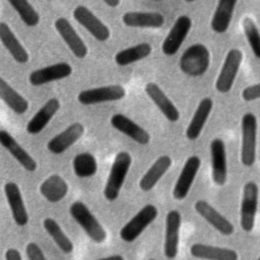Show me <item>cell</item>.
<instances>
[{"label":"cell","instance_id":"6da1fadb","mask_svg":"<svg viewBox=\"0 0 260 260\" xmlns=\"http://www.w3.org/2000/svg\"><path fill=\"white\" fill-rule=\"evenodd\" d=\"M131 165L132 156L128 151H119L116 154L104 188V196L108 201L118 199Z\"/></svg>","mask_w":260,"mask_h":260},{"label":"cell","instance_id":"7a4b0ae2","mask_svg":"<svg viewBox=\"0 0 260 260\" xmlns=\"http://www.w3.org/2000/svg\"><path fill=\"white\" fill-rule=\"evenodd\" d=\"M210 63V53L207 47L203 44H193L188 47L182 54L179 66L181 71L192 77L203 75Z\"/></svg>","mask_w":260,"mask_h":260},{"label":"cell","instance_id":"3957f363","mask_svg":"<svg viewBox=\"0 0 260 260\" xmlns=\"http://www.w3.org/2000/svg\"><path fill=\"white\" fill-rule=\"evenodd\" d=\"M69 212L92 242L101 244L107 239L106 230L82 201H74L69 207Z\"/></svg>","mask_w":260,"mask_h":260},{"label":"cell","instance_id":"277c9868","mask_svg":"<svg viewBox=\"0 0 260 260\" xmlns=\"http://www.w3.org/2000/svg\"><path fill=\"white\" fill-rule=\"evenodd\" d=\"M242 145H241V162L244 167L250 168L256 161L257 149V131L258 122L253 113H246L241 121Z\"/></svg>","mask_w":260,"mask_h":260},{"label":"cell","instance_id":"5b68a950","mask_svg":"<svg viewBox=\"0 0 260 260\" xmlns=\"http://www.w3.org/2000/svg\"><path fill=\"white\" fill-rule=\"evenodd\" d=\"M158 215V210L153 204L144 205L134 216L131 217L120 230L119 236L125 243H132L152 223Z\"/></svg>","mask_w":260,"mask_h":260},{"label":"cell","instance_id":"8992f818","mask_svg":"<svg viewBox=\"0 0 260 260\" xmlns=\"http://www.w3.org/2000/svg\"><path fill=\"white\" fill-rule=\"evenodd\" d=\"M259 187L254 181L247 182L243 187V196L240 207V224L244 232L253 231L258 209Z\"/></svg>","mask_w":260,"mask_h":260},{"label":"cell","instance_id":"52a82bcc","mask_svg":"<svg viewBox=\"0 0 260 260\" xmlns=\"http://www.w3.org/2000/svg\"><path fill=\"white\" fill-rule=\"evenodd\" d=\"M243 60V53L239 49H231L223 61L220 72L215 81V88L220 93L229 92L235 82Z\"/></svg>","mask_w":260,"mask_h":260},{"label":"cell","instance_id":"ba28073f","mask_svg":"<svg viewBox=\"0 0 260 260\" xmlns=\"http://www.w3.org/2000/svg\"><path fill=\"white\" fill-rule=\"evenodd\" d=\"M126 95L125 88L120 84H111L100 87L88 88L80 91L77 101L84 106L96 105L108 102H116L124 99Z\"/></svg>","mask_w":260,"mask_h":260},{"label":"cell","instance_id":"9c48e42d","mask_svg":"<svg viewBox=\"0 0 260 260\" xmlns=\"http://www.w3.org/2000/svg\"><path fill=\"white\" fill-rule=\"evenodd\" d=\"M201 159L198 155H191L186 160L173 188V197L176 200L185 199L199 172Z\"/></svg>","mask_w":260,"mask_h":260},{"label":"cell","instance_id":"30bf717a","mask_svg":"<svg viewBox=\"0 0 260 260\" xmlns=\"http://www.w3.org/2000/svg\"><path fill=\"white\" fill-rule=\"evenodd\" d=\"M73 17L99 42H106L110 39L111 31L109 27L86 6H76L73 10Z\"/></svg>","mask_w":260,"mask_h":260},{"label":"cell","instance_id":"8fae6325","mask_svg":"<svg viewBox=\"0 0 260 260\" xmlns=\"http://www.w3.org/2000/svg\"><path fill=\"white\" fill-rule=\"evenodd\" d=\"M192 26V20L187 15L179 16L161 44V51L166 56L175 55L181 48Z\"/></svg>","mask_w":260,"mask_h":260},{"label":"cell","instance_id":"7c38bea8","mask_svg":"<svg viewBox=\"0 0 260 260\" xmlns=\"http://www.w3.org/2000/svg\"><path fill=\"white\" fill-rule=\"evenodd\" d=\"M181 224L182 215L180 211L170 210L166 216L164 240V254L168 259H174L178 254Z\"/></svg>","mask_w":260,"mask_h":260},{"label":"cell","instance_id":"4fadbf2b","mask_svg":"<svg viewBox=\"0 0 260 260\" xmlns=\"http://www.w3.org/2000/svg\"><path fill=\"white\" fill-rule=\"evenodd\" d=\"M195 211L213 229L223 236H231L235 232L234 224L206 200L199 199L194 203Z\"/></svg>","mask_w":260,"mask_h":260},{"label":"cell","instance_id":"5bb4252c","mask_svg":"<svg viewBox=\"0 0 260 260\" xmlns=\"http://www.w3.org/2000/svg\"><path fill=\"white\" fill-rule=\"evenodd\" d=\"M211 177L217 186H223L228 181V160L225 144L222 139L214 138L210 142Z\"/></svg>","mask_w":260,"mask_h":260},{"label":"cell","instance_id":"9a60e30c","mask_svg":"<svg viewBox=\"0 0 260 260\" xmlns=\"http://www.w3.org/2000/svg\"><path fill=\"white\" fill-rule=\"evenodd\" d=\"M55 28L63 41L66 43L73 55L78 59H83L88 54V49L70 21L65 17H59L54 22Z\"/></svg>","mask_w":260,"mask_h":260},{"label":"cell","instance_id":"2e32d148","mask_svg":"<svg viewBox=\"0 0 260 260\" xmlns=\"http://www.w3.org/2000/svg\"><path fill=\"white\" fill-rule=\"evenodd\" d=\"M110 122L116 130L123 133L138 144L146 145L151 139L148 131L123 114L113 115Z\"/></svg>","mask_w":260,"mask_h":260},{"label":"cell","instance_id":"e0dca14e","mask_svg":"<svg viewBox=\"0 0 260 260\" xmlns=\"http://www.w3.org/2000/svg\"><path fill=\"white\" fill-rule=\"evenodd\" d=\"M72 74V67L65 62H59L32 71L28 81L34 86H41L49 82L64 79Z\"/></svg>","mask_w":260,"mask_h":260},{"label":"cell","instance_id":"ac0fdd59","mask_svg":"<svg viewBox=\"0 0 260 260\" xmlns=\"http://www.w3.org/2000/svg\"><path fill=\"white\" fill-rule=\"evenodd\" d=\"M83 125L81 123L75 122L51 138L47 143V148L54 154H61L69 147H71L77 140H79L83 135Z\"/></svg>","mask_w":260,"mask_h":260},{"label":"cell","instance_id":"d6986e66","mask_svg":"<svg viewBox=\"0 0 260 260\" xmlns=\"http://www.w3.org/2000/svg\"><path fill=\"white\" fill-rule=\"evenodd\" d=\"M144 90L168 121L177 122L180 119V112L178 108L155 82H147Z\"/></svg>","mask_w":260,"mask_h":260},{"label":"cell","instance_id":"ffe728a7","mask_svg":"<svg viewBox=\"0 0 260 260\" xmlns=\"http://www.w3.org/2000/svg\"><path fill=\"white\" fill-rule=\"evenodd\" d=\"M4 194L10 207L14 222L19 226L27 224L28 213L26 211L18 185L14 182H7L4 185Z\"/></svg>","mask_w":260,"mask_h":260},{"label":"cell","instance_id":"44dd1931","mask_svg":"<svg viewBox=\"0 0 260 260\" xmlns=\"http://www.w3.org/2000/svg\"><path fill=\"white\" fill-rule=\"evenodd\" d=\"M0 144L19 162L24 170L27 172H35L37 170V161L8 131L0 130Z\"/></svg>","mask_w":260,"mask_h":260},{"label":"cell","instance_id":"7402d4cb","mask_svg":"<svg viewBox=\"0 0 260 260\" xmlns=\"http://www.w3.org/2000/svg\"><path fill=\"white\" fill-rule=\"evenodd\" d=\"M212 108L213 101L208 96L202 99L199 102L185 132L186 137L190 141H195L196 139H198L212 111Z\"/></svg>","mask_w":260,"mask_h":260},{"label":"cell","instance_id":"603a6c76","mask_svg":"<svg viewBox=\"0 0 260 260\" xmlns=\"http://www.w3.org/2000/svg\"><path fill=\"white\" fill-rule=\"evenodd\" d=\"M190 254L202 260H239V254L234 249L202 243L192 244Z\"/></svg>","mask_w":260,"mask_h":260},{"label":"cell","instance_id":"cb8c5ba5","mask_svg":"<svg viewBox=\"0 0 260 260\" xmlns=\"http://www.w3.org/2000/svg\"><path fill=\"white\" fill-rule=\"evenodd\" d=\"M60 109V102L56 98L48 100L39 111L32 116V118L26 124V131L28 134L37 135L49 124L52 118L56 115Z\"/></svg>","mask_w":260,"mask_h":260},{"label":"cell","instance_id":"d4e9b609","mask_svg":"<svg viewBox=\"0 0 260 260\" xmlns=\"http://www.w3.org/2000/svg\"><path fill=\"white\" fill-rule=\"evenodd\" d=\"M172 158L167 154L158 156L139 181V188L143 192L151 191L172 166Z\"/></svg>","mask_w":260,"mask_h":260},{"label":"cell","instance_id":"484cf974","mask_svg":"<svg viewBox=\"0 0 260 260\" xmlns=\"http://www.w3.org/2000/svg\"><path fill=\"white\" fill-rule=\"evenodd\" d=\"M122 21L126 26L139 28H158L165 23V17L159 12L128 11L123 14Z\"/></svg>","mask_w":260,"mask_h":260},{"label":"cell","instance_id":"4316f807","mask_svg":"<svg viewBox=\"0 0 260 260\" xmlns=\"http://www.w3.org/2000/svg\"><path fill=\"white\" fill-rule=\"evenodd\" d=\"M0 42L17 63L25 64L28 62L29 55L27 51L5 22H0Z\"/></svg>","mask_w":260,"mask_h":260},{"label":"cell","instance_id":"83f0119b","mask_svg":"<svg viewBox=\"0 0 260 260\" xmlns=\"http://www.w3.org/2000/svg\"><path fill=\"white\" fill-rule=\"evenodd\" d=\"M238 0H218L212 15L210 26L216 34L225 32L231 24Z\"/></svg>","mask_w":260,"mask_h":260},{"label":"cell","instance_id":"f1b7e54d","mask_svg":"<svg viewBox=\"0 0 260 260\" xmlns=\"http://www.w3.org/2000/svg\"><path fill=\"white\" fill-rule=\"evenodd\" d=\"M68 189L67 182L57 174L48 177L40 186L41 194L51 203L61 201L67 195Z\"/></svg>","mask_w":260,"mask_h":260},{"label":"cell","instance_id":"f546056e","mask_svg":"<svg viewBox=\"0 0 260 260\" xmlns=\"http://www.w3.org/2000/svg\"><path fill=\"white\" fill-rule=\"evenodd\" d=\"M0 99L15 114H24L28 109V102L0 76Z\"/></svg>","mask_w":260,"mask_h":260},{"label":"cell","instance_id":"4dcf8cb0","mask_svg":"<svg viewBox=\"0 0 260 260\" xmlns=\"http://www.w3.org/2000/svg\"><path fill=\"white\" fill-rule=\"evenodd\" d=\"M151 50L152 48L148 43H140L119 51L115 55V62L119 66H128L148 57L151 53Z\"/></svg>","mask_w":260,"mask_h":260},{"label":"cell","instance_id":"1f68e13d","mask_svg":"<svg viewBox=\"0 0 260 260\" xmlns=\"http://www.w3.org/2000/svg\"><path fill=\"white\" fill-rule=\"evenodd\" d=\"M44 229L55 242L57 247L65 254H70L73 251V243L63 232L59 223L52 217H46L43 221Z\"/></svg>","mask_w":260,"mask_h":260},{"label":"cell","instance_id":"d6a6232c","mask_svg":"<svg viewBox=\"0 0 260 260\" xmlns=\"http://www.w3.org/2000/svg\"><path fill=\"white\" fill-rule=\"evenodd\" d=\"M75 175L79 178H88L95 175L98 171V161L89 152H81L75 155L72 161Z\"/></svg>","mask_w":260,"mask_h":260},{"label":"cell","instance_id":"836d02e7","mask_svg":"<svg viewBox=\"0 0 260 260\" xmlns=\"http://www.w3.org/2000/svg\"><path fill=\"white\" fill-rule=\"evenodd\" d=\"M27 26H36L40 22V14L28 0H7Z\"/></svg>","mask_w":260,"mask_h":260},{"label":"cell","instance_id":"e575fe53","mask_svg":"<svg viewBox=\"0 0 260 260\" xmlns=\"http://www.w3.org/2000/svg\"><path fill=\"white\" fill-rule=\"evenodd\" d=\"M243 29L245 37L247 39V42L254 54V56L258 59H260V31L255 23V21L249 17L246 16L243 19Z\"/></svg>","mask_w":260,"mask_h":260},{"label":"cell","instance_id":"d590c367","mask_svg":"<svg viewBox=\"0 0 260 260\" xmlns=\"http://www.w3.org/2000/svg\"><path fill=\"white\" fill-rule=\"evenodd\" d=\"M25 253L28 260H48L37 243L30 242L25 247Z\"/></svg>","mask_w":260,"mask_h":260},{"label":"cell","instance_id":"8d00e7d4","mask_svg":"<svg viewBox=\"0 0 260 260\" xmlns=\"http://www.w3.org/2000/svg\"><path fill=\"white\" fill-rule=\"evenodd\" d=\"M242 98L246 102H253L260 99V82L245 87L242 91Z\"/></svg>","mask_w":260,"mask_h":260},{"label":"cell","instance_id":"74e56055","mask_svg":"<svg viewBox=\"0 0 260 260\" xmlns=\"http://www.w3.org/2000/svg\"><path fill=\"white\" fill-rule=\"evenodd\" d=\"M5 260H22L20 252L15 248H10L5 252Z\"/></svg>","mask_w":260,"mask_h":260},{"label":"cell","instance_id":"f35d334b","mask_svg":"<svg viewBox=\"0 0 260 260\" xmlns=\"http://www.w3.org/2000/svg\"><path fill=\"white\" fill-rule=\"evenodd\" d=\"M102 1L112 8H115L120 4V0H102Z\"/></svg>","mask_w":260,"mask_h":260},{"label":"cell","instance_id":"ab89813d","mask_svg":"<svg viewBox=\"0 0 260 260\" xmlns=\"http://www.w3.org/2000/svg\"><path fill=\"white\" fill-rule=\"evenodd\" d=\"M96 260H125L123 256L121 255H111V256H107L104 258H100Z\"/></svg>","mask_w":260,"mask_h":260},{"label":"cell","instance_id":"60d3db41","mask_svg":"<svg viewBox=\"0 0 260 260\" xmlns=\"http://www.w3.org/2000/svg\"><path fill=\"white\" fill-rule=\"evenodd\" d=\"M185 2H187V3H191V2H194V1H196V0H184Z\"/></svg>","mask_w":260,"mask_h":260},{"label":"cell","instance_id":"b9f144b4","mask_svg":"<svg viewBox=\"0 0 260 260\" xmlns=\"http://www.w3.org/2000/svg\"><path fill=\"white\" fill-rule=\"evenodd\" d=\"M148 260H155V259H153V258H149Z\"/></svg>","mask_w":260,"mask_h":260},{"label":"cell","instance_id":"7bdbcfd3","mask_svg":"<svg viewBox=\"0 0 260 260\" xmlns=\"http://www.w3.org/2000/svg\"><path fill=\"white\" fill-rule=\"evenodd\" d=\"M151 1H161V0H151Z\"/></svg>","mask_w":260,"mask_h":260},{"label":"cell","instance_id":"ee69618b","mask_svg":"<svg viewBox=\"0 0 260 260\" xmlns=\"http://www.w3.org/2000/svg\"><path fill=\"white\" fill-rule=\"evenodd\" d=\"M257 260H260V256H259V257H258V259H257Z\"/></svg>","mask_w":260,"mask_h":260},{"label":"cell","instance_id":"f6af8a7d","mask_svg":"<svg viewBox=\"0 0 260 260\" xmlns=\"http://www.w3.org/2000/svg\"><path fill=\"white\" fill-rule=\"evenodd\" d=\"M49 1H54V0H49Z\"/></svg>","mask_w":260,"mask_h":260}]
</instances>
